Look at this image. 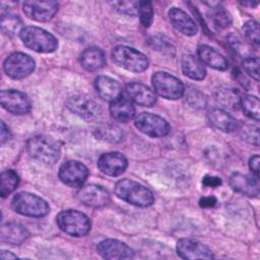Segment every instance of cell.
<instances>
[{"mask_svg":"<svg viewBox=\"0 0 260 260\" xmlns=\"http://www.w3.org/2000/svg\"><path fill=\"white\" fill-rule=\"evenodd\" d=\"M26 148L31 157L46 165L55 164L61 155L59 143L53 137L45 134L31 136L26 143Z\"/></svg>","mask_w":260,"mask_h":260,"instance_id":"6da1fadb","label":"cell"},{"mask_svg":"<svg viewBox=\"0 0 260 260\" xmlns=\"http://www.w3.org/2000/svg\"><path fill=\"white\" fill-rule=\"evenodd\" d=\"M115 193L120 199L138 207H147L154 202L153 194L149 189L129 179L118 181L115 185Z\"/></svg>","mask_w":260,"mask_h":260,"instance_id":"7a4b0ae2","label":"cell"},{"mask_svg":"<svg viewBox=\"0 0 260 260\" xmlns=\"http://www.w3.org/2000/svg\"><path fill=\"white\" fill-rule=\"evenodd\" d=\"M22 43L38 53H52L58 47L56 38L38 26H25L19 34Z\"/></svg>","mask_w":260,"mask_h":260,"instance_id":"3957f363","label":"cell"},{"mask_svg":"<svg viewBox=\"0 0 260 260\" xmlns=\"http://www.w3.org/2000/svg\"><path fill=\"white\" fill-rule=\"evenodd\" d=\"M12 209L25 216L41 217L49 213L48 203L41 197L29 192L17 193L11 201Z\"/></svg>","mask_w":260,"mask_h":260,"instance_id":"277c9868","label":"cell"},{"mask_svg":"<svg viewBox=\"0 0 260 260\" xmlns=\"http://www.w3.org/2000/svg\"><path fill=\"white\" fill-rule=\"evenodd\" d=\"M111 55L118 66L132 72H141L148 67L147 57L128 46L120 45L114 47Z\"/></svg>","mask_w":260,"mask_h":260,"instance_id":"5b68a950","label":"cell"},{"mask_svg":"<svg viewBox=\"0 0 260 260\" xmlns=\"http://www.w3.org/2000/svg\"><path fill=\"white\" fill-rule=\"evenodd\" d=\"M56 221L64 233L73 237H83L90 230L89 218L81 211L75 209L61 211L57 215Z\"/></svg>","mask_w":260,"mask_h":260,"instance_id":"8992f818","label":"cell"},{"mask_svg":"<svg viewBox=\"0 0 260 260\" xmlns=\"http://www.w3.org/2000/svg\"><path fill=\"white\" fill-rule=\"evenodd\" d=\"M151 81L154 91L167 100H178L184 95L185 88L182 81L167 72H155Z\"/></svg>","mask_w":260,"mask_h":260,"instance_id":"52a82bcc","label":"cell"},{"mask_svg":"<svg viewBox=\"0 0 260 260\" xmlns=\"http://www.w3.org/2000/svg\"><path fill=\"white\" fill-rule=\"evenodd\" d=\"M66 107L73 114L87 122L96 120L102 114L100 105L84 94H73L69 96L66 101Z\"/></svg>","mask_w":260,"mask_h":260,"instance_id":"ba28073f","label":"cell"},{"mask_svg":"<svg viewBox=\"0 0 260 260\" xmlns=\"http://www.w3.org/2000/svg\"><path fill=\"white\" fill-rule=\"evenodd\" d=\"M35 60L24 53H13L6 58L3 64L4 72L13 79L27 77L35 70Z\"/></svg>","mask_w":260,"mask_h":260,"instance_id":"9c48e42d","label":"cell"},{"mask_svg":"<svg viewBox=\"0 0 260 260\" xmlns=\"http://www.w3.org/2000/svg\"><path fill=\"white\" fill-rule=\"evenodd\" d=\"M136 128L151 137H164L170 133V124L162 117L151 114L141 113L135 118Z\"/></svg>","mask_w":260,"mask_h":260,"instance_id":"30bf717a","label":"cell"},{"mask_svg":"<svg viewBox=\"0 0 260 260\" xmlns=\"http://www.w3.org/2000/svg\"><path fill=\"white\" fill-rule=\"evenodd\" d=\"M1 106L13 115H24L30 111L31 105L27 95L16 89H5L0 92Z\"/></svg>","mask_w":260,"mask_h":260,"instance_id":"8fae6325","label":"cell"},{"mask_svg":"<svg viewBox=\"0 0 260 260\" xmlns=\"http://www.w3.org/2000/svg\"><path fill=\"white\" fill-rule=\"evenodd\" d=\"M88 177V169L78 160H68L59 169L60 180L69 187H80Z\"/></svg>","mask_w":260,"mask_h":260,"instance_id":"7c38bea8","label":"cell"},{"mask_svg":"<svg viewBox=\"0 0 260 260\" xmlns=\"http://www.w3.org/2000/svg\"><path fill=\"white\" fill-rule=\"evenodd\" d=\"M22 10L28 18L46 22L56 14L58 3L55 1H25L22 3Z\"/></svg>","mask_w":260,"mask_h":260,"instance_id":"4fadbf2b","label":"cell"},{"mask_svg":"<svg viewBox=\"0 0 260 260\" xmlns=\"http://www.w3.org/2000/svg\"><path fill=\"white\" fill-rule=\"evenodd\" d=\"M178 255L183 259H211L213 254L211 250L203 243L191 239L183 238L177 243Z\"/></svg>","mask_w":260,"mask_h":260,"instance_id":"5bb4252c","label":"cell"},{"mask_svg":"<svg viewBox=\"0 0 260 260\" xmlns=\"http://www.w3.org/2000/svg\"><path fill=\"white\" fill-rule=\"evenodd\" d=\"M98 253L105 259L123 260L134 258L133 250L125 243L114 239H107L98 245Z\"/></svg>","mask_w":260,"mask_h":260,"instance_id":"9a60e30c","label":"cell"},{"mask_svg":"<svg viewBox=\"0 0 260 260\" xmlns=\"http://www.w3.org/2000/svg\"><path fill=\"white\" fill-rule=\"evenodd\" d=\"M78 200L89 207H104L110 202L109 192L102 186L89 184L82 186L77 192Z\"/></svg>","mask_w":260,"mask_h":260,"instance_id":"2e32d148","label":"cell"},{"mask_svg":"<svg viewBox=\"0 0 260 260\" xmlns=\"http://www.w3.org/2000/svg\"><path fill=\"white\" fill-rule=\"evenodd\" d=\"M127 159L120 152H107L100 156L98 160V167L102 173L111 176L117 177L122 175L127 168Z\"/></svg>","mask_w":260,"mask_h":260,"instance_id":"e0dca14e","label":"cell"},{"mask_svg":"<svg viewBox=\"0 0 260 260\" xmlns=\"http://www.w3.org/2000/svg\"><path fill=\"white\" fill-rule=\"evenodd\" d=\"M231 187L238 193L248 197H257L259 194L258 176L234 173L230 178Z\"/></svg>","mask_w":260,"mask_h":260,"instance_id":"ac0fdd59","label":"cell"},{"mask_svg":"<svg viewBox=\"0 0 260 260\" xmlns=\"http://www.w3.org/2000/svg\"><path fill=\"white\" fill-rule=\"evenodd\" d=\"M126 92L130 101L143 107H151L156 102L154 91L139 82L129 83L126 86Z\"/></svg>","mask_w":260,"mask_h":260,"instance_id":"d6986e66","label":"cell"},{"mask_svg":"<svg viewBox=\"0 0 260 260\" xmlns=\"http://www.w3.org/2000/svg\"><path fill=\"white\" fill-rule=\"evenodd\" d=\"M94 86L99 95L107 102H114L119 99L122 93V86L120 83L105 75H101L95 78Z\"/></svg>","mask_w":260,"mask_h":260,"instance_id":"ffe728a7","label":"cell"},{"mask_svg":"<svg viewBox=\"0 0 260 260\" xmlns=\"http://www.w3.org/2000/svg\"><path fill=\"white\" fill-rule=\"evenodd\" d=\"M169 18L172 24L182 34L186 36H194L197 34L198 28L195 21L181 8H171L169 10Z\"/></svg>","mask_w":260,"mask_h":260,"instance_id":"44dd1931","label":"cell"},{"mask_svg":"<svg viewBox=\"0 0 260 260\" xmlns=\"http://www.w3.org/2000/svg\"><path fill=\"white\" fill-rule=\"evenodd\" d=\"M207 118L214 128L223 132H233L239 125L238 121L233 116L219 108L211 109L207 114Z\"/></svg>","mask_w":260,"mask_h":260,"instance_id":"7402d4cb","label":"cell"},{"mask_svg":"<svg viewBox=\"0 0 260 260\" xmlns=\"http://www.w3.org/2000/svg\"><path fill=\"white\" fill-rule=\"evenodd\" d=\"M199 59L202 63L216 70H226L229 67L228 60L215 49L207 45H201L197 50Z\"/></svg>","mask_w":260,"mask_h":260,"instance_id":"603a6c76","label":"cell"},{"mask_svg":"<svg viewBox=\"0 0 260 260\" xmlns=\"http://www.w3.org/2000/svg\"><path fill=\"white\" fill-rule=\"evenodd\" d=\"M0 238L2 242L19 245L28 238L27 230L17 222H7L1 226Z\"/></svg>","mask_w":260,"mask_h":260,"instance_id":"cb8c5ba5","label":"cell"},{"mask_svg":"<svg viewBox=\"0 0 260 260\" xmlns=\"http://www.w3.org/2000/svg\"><path fill=\"white\" fill-rule=\"evenodd\" d=\"M80 63L87 71H95L106 64L105 53L98 47H89L81 53Z\"/></svg>","mask_w":260,"mask_h":260,"instance_id":"d4e9b609","label":"cell"},{"mask_svg":"<svg viewBox=\"0 0 260 260\" xmlns=\"http://www.w3.org/2000/svg\"><path fill=\"white\" fill-rule=\"evenodd\" d=\"M110 112L112 117L120 122H128L135 115V108L130 100L120 96L111 103Z\"/></svg>","mask_w":260,"mask_h":260,"instance_id":"484cf974","label":"cell"},{"mask_svg":"<svg viewBox=\"0 0 260 260\" xmlns=\"http://www.w3.org/2000/svg\"><path fill=\"white\" fill-rule=\"evenodd\" d=\"M181 66L183 73L191 79L201 80L205 77L206 71L203 63L194 55H184L181 59Z\"/></svg>","mask_w":260,"mask_h":260,"instance_id":"4316f807","label":"cell"},{"mask_svg":"<svg viewBox=\"0 0 260 260\" xmlns=\"http://www.w3.org/2000/svg\"><path fill=\"white\" fill-rule=\"evenodd\" d=\"M94 135L98 139L110 143L120 142L123 138V131L115 124L105 123L99 125L94 130Z\"/></svg>","mask_w":260,"mask_h":260,"instance_id":"83f0119b","label":"cell"},{"mask_svg":"<svg viewBox=\"0 0 260 260\" xmlns=\"http://www.w3.org/2000/svg\"><path fill=\"white\" fill-rule=\"evenodd\" d=\"M216 101L226 109L237 110L240 107L241 96L234 88H219L216 92Z\"/></svg>","mask_w":260,"mask_h":260,"instance_id":"f1b7e54d","label":"cell"},{"mask_svg":"<svg viewBox=\"0 0 260 260\" xmlns=\"http://www.w3.org/2000/svg\"><path fill=\"white\" fill-rule=\"evenodd\" d=\"M208 16L212 25L216 29H224L232 23V16L230 12L221 6L211 7L210 11L208 12Z\"/></svg>","mask_w":260,"mask_h":260,"instance_id":"f546056e","label":"cell"},{"mask_svg":"<svg viewBox=\"0 0 260 260\" xmlns=\"http://www.w3.org/2000/svg\"><path fill=\"white\" fill-rule=\"evenodd\" d=\"M240 106L242 107V110L247 117L255 121H259L260 110H259V100L257 96L252 94H244L243 96H241Z\"/></svg>","mask_w":260,"mask_h":260,"instance_id":"4dcf8cb0","label":"cell"},{"mask_svg":"<svg viewBox=\"0 0 260 260\" xmlns=\"http://www.w3.org/2000/svg\"><path fill=\"white\" fill-rule=\"evenodd\" d=\"M19 183V177L13 170H6L1 173V185L0 194L2 197H6L13 192Z\"/></svg>","mask_w":260,"mask_h":260,"instance_id":"1f68e13d","label":"cell"},{"mask_svg":"<svg viewBox=\"0 0 260 260\" xmlns=\"http://www.w3.org/2000/svg\"><path fill=\"white\" fill-rule=\"evenodd\" d=\"M186 103L189 105V107L195 109V110H201L204 109L206 106V98L199 89L194 87L187 88L186 91H184Z\"/></svg>","mask_w":260,"mask_h":260,"instance_id":"d6a6232c","label":"cell"},{"mask_svg":"<svg viewBox=\"0 0 260 260\" xmlns=\"http://www.w3.org/2000/svg\"><path fill=\"white\" fill-rule=\"evenodd\" d=\"M1 27L5 34L11 35V36L20 34V31L23 28L20 18L17 15H13V14H7L2 16Z\"/></svg>","mask_w":260,"mask_h":260,"instance_id":"836d02e7","label":"cell"},{"mask_svg":"<svg viewBox=\"0 0 260 260\" xmlns=\"http://www.w3.org/2000/svg\"><path fill=\"white\" fill-rule=\"evenodd\" d=\"M237 129H239L240 135L243 140L247 141L252 145L258 146V140H259L258 127L251 124H240L238 125Z\"/></svg>","mask_w":260,"mask_h":260,"instance_id":"e575fe53","label":"cell"},{"mask_svg":"<svg viewBox=\"0 0 260 260\" xmlns=\"http://www.w3.org/2000/svg\"><path fill=\"white\" fill-rule=\"evenodd\" d=\"M226 41H228L230 47L237 54L245 56V58L251 57L249 55L252 53V50H250L251 48L244 42V40L241 37H239L238 35H235V34H231L228 36Z\"/></svg>","mask_w":260,"mask_h":260,"instance_id":"d590c367","label":"cell"},{"mask_svg":"<svg viewBox=\"0 0 260 260\" xmlns=\"http://www.w3.org/2000/svg\"><path fill=\"white\" fill-rule=\"evenodd\" d=\"M113 8L121 14L134 16L138 14L139 2L137 1H115L112 2Z\"/></svg>","mask_w":260,"mask_h":260,"instance_id":"8d00e7d4","label":"cell"},{"mask_svg":"<svg viewBox=\"0 0 260 260\" xmlns=\"http://www.w3.org/2000/svg\"><path fill=\"white\" fill-rule=\"evenodd\" d=\"M243 31L246 39L253 45L258 46L260 42V30L258 22L254 20L246 21L243 25Z\"/></svg>","mask_w":260,"mask_h":260,"instance_id":"74e56055","label":"cell"},{"mask_svg":"<svg viewBox=\"0 0 260 260\" xmlns=\"http://www.w3.org/2000/svg\"><path fill=\"white\" fill-rule=\"evenodd\" d=\"M138 15L140 17L141 24L144 27H149L153 19L152 4L149 1H140L138 8Z\"/></svg>","mask_w":260,"mask_h":260,"instance_id":"f35d334b","label":"cell"},{"mask_svg":"<svg viewBox=\"0 0 260 260\" xmlns=\"http://www.w3.org/2000/svg\"><path fill=\"white\" fill-rule=\"evenodd\" d=\"M242 67L246 73H248L256 81H259V58L258 57H247L242 61Z\"/></svg>","mask_w":260,"mask_h":260,"instance_id":"ab89813d","label":"cell"},{"mask_svg":"<svg viewBox=\"0 0 260 260\" xmlns=\"http://www.w3.org/2000/svg\"><path fill=\"white\" fill-rule=\"evenodd\" d=\"M149 45L153 48V50H157L164 53H171L174 50L173 46L169 43V40L164 36L156 35L149 39Z\"/></svg>","mask_w":260,"mask_h":260,"instance_id":"60d3db41","label":"cell"},{"mask_svg":"<svg viewBox=\"0 0 260 260\" xmlns=\"http://www.w3.org/2000/svg\"><path fill=\"white\" fill-rule=\"evenodd\" d=\"M202 183L204 186L206 187H218L221 184V180L218 177H214V176H205L202 180Z\"/></svg>","mask_w":260,"mask_h":260,"instance_id":"b9f144b4","label":"cell"},{"mask_svg":"<svg viewBox=\"0 0 260 260\" xmlns=\"http://www.w3.org/2000/svg\"><path fill=\"white\" fill-rule=\"evenodd\" d=\"M217 203V200L215 197L213 196H206V197H202L199 200V205L201 207H213L215 206Z\"/></svg>","mask_w":260,"mask_h":260,"instance_id":"7bdbcfd3","label":"cell"},{"mask_svg":"<svg viewBox=\"0 0 260 260\" xmlns=\"http://www.w3.org/2000/svg\"><path fill=\"white\" fill-rule=\"evenodd\" d=\"M259 155L256 154V155H253L251 158H250V161H249V166H250V169L252 170L253 174L255 176H258V173H259Z\"/></svg>","mask_w":260,"mask_h":260,"instance_id":"ee69618b","label":"cell"},{"mask_svg":"<svg viewBox=\"0 0 260 260\" xmlns=\"http://www.w3.org/2000/svg\"><path fill=\"white\" fill-rule=\"evenodd\" d=\"M0 137H1V143L2 144H4L6 141H8L10 139L9 129L5 125L4 122H1V134H0Z\"/></svg>","mask_w":260,"mask_h":260,"instance_id":"f6af8a7d","label":"cell"},{"mask_svg":"<svg viewBox=\"0 0 260 260\" xmlns=\"http://www.w3.org/2000/svg\"><path fill=\"white\" fill-rule=\"evenodd\" d=\"M1 259H4V260H6V259H14V258H17V256L16 255H14V254H12L11 252H9V251H2L1 252Z\"/></svg>","mask_w":260,"mask_h":260,"instance_id":"bcb514c9","label":"cell"}]
</instances>
